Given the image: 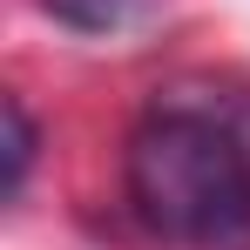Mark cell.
<instances>
[{
	"label": "cell",
	"mask_w": 250,
	"mask_h": 250,
	"mask_svg": "<svg viewBox=\"0 0 250 250\" xmlns=\"http://www.w3.org/2000/svg\"><path fill=\"white\" fill-rule=\"evenodd\" d=\"M135 223L169 250H250V156L196 108L142 115L122 149Z\"/></svg>",
	"instance_id": "6da1fadb"
},
{
	"label": "cell",
	"mask_w": 250,
	"mask_h": 250,
	"mask_svg": "<svg viewBox=\"0 0 250 250\" xmlns=\"http://www.w3.org/2000/svg\"><path fill=\"white\" fill-rule=\"evenodd\" d=\"M0 128H7V142H0V189H7V203L27 189V169H34V149H41V128L27 115V102L21 95H7L0 102Z\"/></svg>",
	"instance_id": "7a4b0ae2"
},
{
	"label": "cell",
	"mask_w": 250,
	"mask_h": 250,
	"mask_svg": "<svg viewBox=\"0 0 250 250\" xmlns=\"http://www.w3.org/2000/svg\"><path fill=\"white\" fill-rule=\"evenodd\" d=\"M61 27H82V34H115L128 21H142L156 0H41Z\"/></svg>",
	"instance_id": "3957f363"
}]
</instances>
